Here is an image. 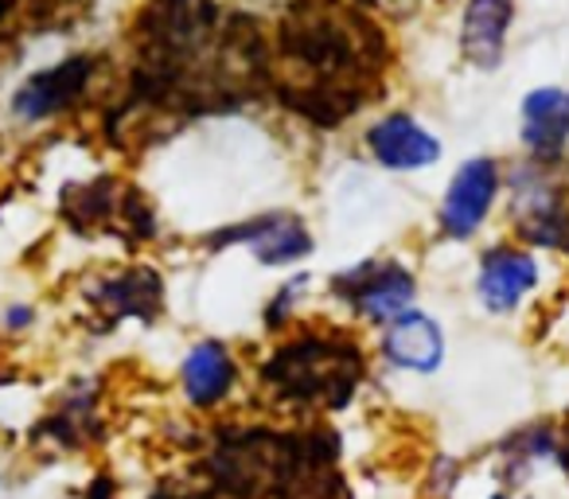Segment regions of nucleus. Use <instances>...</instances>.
<instances>
[{
    "label": "nucleus",
    "instance_id": "nucleus-1",
    "mask_svg": "<svg viewBox=\"0 0 569 499\" xmlns=\"http://www.w3.org/2000/svg\"><path fill=\"white\" fill-rule=\"evenodd\" d=\"M499 188H503V172L491 157H472L452 172L449 191L441 199V230L457 242L472 238L476 230L488 222L491 207L499 199Z\"/></svg>",
    "mask_w": 569,
    "mask_h": 499
},
{
    "label": "nucleus",
    "instance_id": "nucleus-2",
    "mask_svg": "<svg viewBox=\"0 0 569 499\" xmlns=\"http://www.w3.org/2000/svg\"><path fill=\"white\" fill-rule=\"evenodd\" d=\"M515 227L522 238L546 250H566L569 255V203L550 180H542V164L530 160V168H519L515 176Z\"/></svg>",
    "mask_w": 569,
    "mask_h": 499
},
{
    "label": "nucleus",
    "instance_id": "nucleus-3",
    "mask_svg": "<svg viewBox=\"0 0 569 499\" xmlns=\"http://www.w3.org/2000/svg\"><path fill=\"white\" fill-rule=\"evenodd\" d=\"M519 137L530 160L542 168L569 157V87H535L519 106Z\"/></svg>",
    "mask_w": 569,
    "mask_h": 499
},
{
    "label": "nucleus",
    "instance_id": "nucleus-4",
    "mask_svg": "<svg viewBox=\"0 0 569 499\" xmlns=\"http://www.w3.org/2000/svg\"><path fill=\"white\" fill-rule=\"evenodd\" d=\"M519 17V0H465L460 12V56L476 71H499Z\"/></svg>",
    "mask_w": 569,
    "mask_h": 499
},
{
    "label": "nucleus",
    "instance_id": "nucleus-5",
    "mask_svg": "<svg viewBox=\"0 0 569 499\" xmlns=\"http://www.w3.org/2000/svg\"><path fill=\"white\" fill-rule=\"evenodd\" d=\"M538 286V262L522 246H491L480 258L476 273V297L488 312L507 317L522 305V297L535 293Z\"/></svg>",
    "mask_w": 569,
    "mask_h": 499
},
{
    "label": "nucleus",
    "instance_id": "nucleus-6",
    "mask_svg": "<svg viewBox=\"0 0 569 499\" xmlns=\"http://www.w3.org/2000/svg\"><path fill=\"white\" fill-rule=\"evenodd\" d=\"M367 149L382 168L395 172H418L441 160V141L410 113H390L367 133Z\"/></svg>",
    "mask_w": 569,
    "mask_h": 499
},
{
    "label": "nucleus",
    "instance_id": "nucleus-7",
    "mask_svg": "<svg viewBox=\"0 0 569 499\" xmlns=\"http://www.w3.org/2000/svg\"><path fill=\"white\" fill-rule=\"evenodd\" d=\"M90 74H94V63L87 56H74L67 63L51 67V71H40L17 90V102H12V113L20 121H40L51 118V113L67 110L71 102H79V94L87 90Z\"/></svg>",
    "mask_w": 569,
    "mask_h": 499
},
{
    "label": "nucleus",
    "instance_id": "nucleus-8",
    "mask_svg": "<svg viewBox=\"0 0 569 499\" xmlns=\"http://www.w3.org/2000/svg\"><path fill=\"white\" fill-rule=\"evenodd\" d=\"M343 289H348L356 312H363L375 325H390L395 317H402L413 305V278L410 270L387 262V266H363L359 273L343 278Z\"/></svg>",
    "mask_w": 569,
    "mask_h": 499
},
{
    "label": "nucleus",
    "instance_id": "nucleus-9",
    "mask_svg": "<svg viewBox=\"0 0 569 499\" xmlns=\"http://www.w3.org/2000/svg\"><path fill=\"white\" fill-rule=\"evenodd\" d=\"M382 356L395 367L413 375H433L445 359V332L433 317L418 309H406L402 317H395L382 336Z\"/></svg>",
    "mask_w": 569,
    "mask_h": 499
},
{
    "label": "nucleus",
    "instance_id": "nucleus-10",
    "mask_svg": "<svg viewBox=\"0 0 569 499\" xmlns=\"http://www.w3.org/2000/svg\"><path fill=\"white\" fill-rule=\"evenodd\" d=\"M234 387V359L222 343L203 340L183 359V395L191 406H214Z\"/></svg>",
    "mask_w": 569,
    "mask_h": 499
},
{
    "label": "nucleus",
    "instance_id": "nucleus-11",
    "mask_svg": "<svg viewBox=\"0 0 569 499\" xmlns=\"http://www.w3.org/2000/svg\"><path fill=\"white\" fill-rule=\"evenodd\" d=\"M238 238H246L250 250L258 255V262H266V266L301 262V258L312 250V234L305 230L301 219H293V214H266V219L238 230Z\"/></svg>",
    "mask_w": 569,
    "mask_h": 499
},
{
    "label": "nucleus",
    "instance_id": "nucleus-12",
    "mask_svg": "<svg viewBox=\"0 0 569 499\" xmlns=\"http://www.w3.org/2000/svg\"><path fill=\"white\" fill-rule=\"evenodd\" d=\"M491 499H515V496H491Z\"/></svg>",
    "mask_w": 569,
    "mask_h": 499
}]
</instances>
